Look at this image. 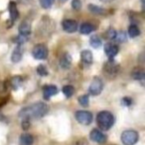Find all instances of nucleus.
<instances>
[{"mask_svg": "<svg viewBox=\"0 0 145 145\" xmlns=\"http://www.w3.org/2000/svg\"><path fill=\"white\" fill-rule=\"evenodd\" d=\"M104 50L106 54V56L109 57L110 60H114L115 56L119 52V48L116 44L112 43H107L105 44Z\"/></svg>", "mask_w": 145, "mask_h": 145, "instance_id": "obj_9", "label": "nucleus"}, {"mask_svg": "<svg viewBox=\"0 0 145 145\" xmlns=\"http://www.w3.org/2000/svg\"><path fill=\"white\" fill-rule=\"evenodd\" d=\"M34 142V138L31 134L23 133L20 137V145H32Z\"/></svg>", "mask_w": 145, "mask_h": 145, "instance_id": "obj_18", "label": "nucleus"}, {"mask_svg": "<svg viewBox=\"0 0 145 145\" xmlns=\"http://www.w3.org/2000/svg\"><path fill=\"white\" fill-rule=\"evenodd\" d=\"M32 56L35 59L44 60L48 56V50L43 44H38L34 46L32 50Z\"/></svg>", "mask_w": 145, "mask_h": 145, "instance_id": "obj_5", "label": "nucleus"}, {"mask_svg": "<svg viewBox=\"0 0 145 145\" xmlns=\"http://www.w3.org/2000/svg\"><path fill=\"white\" fill-rule=\"evenodd\" d=\"M75 118L80 124L84 125V126H88L93 121L92 113L89 111H85V110L76 111L75 114Z\"/></svg>", "mask_w": 145, "mask_h": 145, "instance_id": "obj_4", "label": "nucleus"}, {"mask_svg": "<svg viewBox=\"0 0 145 145\" xmlns=\"http://www.w3.org/2000/svg\"><path fill=\"white\" fill-rule=\"evenodd\" d=\"M37 72L40 76H47L48 74V72L46 67L43 66L42 64L38 65V67L37 68Z\"/></svg>", "mask_w": 145, "mask_h": 145, "instance_id": "obj_27", "label": "nucleus"}, {"mask_svg": "<svg viewBox=\"0 0 145 145\" xmlns=\"http://www.w3.org/2000/svg\"><path fill=\"white\" fill-rule=\"evenodd\" d=\"M128 34L131 38H136L140 34V29L139 27L135 25V24H132L129 28H128Z\"/></svg>", "mask_w": 145, "mask_h": 145, "instance_id": "obj_21", "label": "nucleus"}, {"mask_svg": "<svg viewBox=\"0 0 145 145\" xmlns=\"http://www.w3.org/2000/svg\"><path fill=\"white\" fill-rule=\"evenodd\" d=\"M23 82V79L20 76H14L10 80V85L14 90L18 89Z\"/></svg>", "mask_w": 145, "mask_h": 145, "instance_id": "obj_20", "label": "nucleus"}, {"mask_svg": "<svg viewBox=\"0 0 145 145\" xmlns=\"http://www.w3.org/2000/svg\"><path fill=\"white\" fill-rule=\"evenodd\" d=\"M103 88H104V84L102 79L99 77H95L89 85L88 91L92 96H98L102 92Z\"/></svg>", "mask_w": 145, "mask_h": 145, "instance_id": "obj_6", "label": "nucleus"}, {"mask_svg": "<svg viewBox=\"0 0 145 145\" xmlns=\"http://www.w3.org/2000/svg\"><path fill=\"white\" fill-rule=\"evenodd\" d=\"M8 12H9V15H10V20H11V22H14L18 18H19V10L17 9V5L14 2L11 1L9 2L8 3Z\"/></svg>", "mask_w": 145, "mask_h": 145, "instance_id": "obj_12", "label": "nucleus"}, {"mask_svg": "<svg viewBox=\"0 0 145 145\" xmlns=\"http://www.w3.org/2000/svg\"><path fill=\"white\" fill-rule=\"evenodd\" d=\"M81 59H82V62L85 63V64H88V65L92 64L93 60V56L92 51H90L88 50H82V53H81Z\"/></svg>", "mask_w": 145, "mask_h": 145, "instance_id": "obj_17", "label": "nucleus"}, {"mask_svg": "<svg viewBox=\"0 0 145 145\" xmlns=\"http://www.w3.org/2000/svg\"><path fill=\"white\" fill-rule=\"evenodd\" d=\"M121 139L124 145H134L138 143L139 135L134 130H127L122 132Z\"/></svg>", "mask_w": 145, "mask_h": 145, "instance_id": "obj_3", "label": "nucleus"}, {"mask_svg": "<svg viewBox=\"0 0 145 145\" xmlns=\"http://www.w3.org/2000/svg\"><path fill=\"white\" fill-rule=\"evenodd\" d=\"M31 126V123H30V121L29 120H25V119H23L22 120V122H21V127L23 130H27L29 129Z\"/></svg>", "mask_w": 145, "mask_h": 145, "instance_id": "obj_33", "label": "nucleus"}, {"mask_svg": "<svg viewBox=\"0 0 145 145\" xmlns=\"http://www.w3.org/2000/svg\"><path fill=\"white\" fill-rule=\"evenodd\" d=\"M116 42L118 43H124L127 41V34L124 31H120V32H116V38L115 39Z\"/></svg>", "mask_w": 145, "mask_h": 145, "instance_id": "obj_25", "label": "nucleus"}, {"mask_svg": "<svg viewBox=\"0 0 145 145\" xmlns=\"http://www.w3.org/2000/svg\"><path fill=\"white\" fill-rule=\"evenodd\" d=\"M142 2V8H143V10H144V3H145V0H141Z\"/></svg>", "mask_w": 145, "mask_h": 145, "instance_id": "obj_34", "label": "nucleus"}, {"mask_svg": "<svg viewBox=\"0 0 145 145\" xmlns=\"http://www.w3.org/2000/svg\"><path fill=\"white\" fill-rule=\"evenodd\" d=\"M90 44L93 48L97 49V48H99L102 45V41H101L100 38L98 35H93L90 38Z\"/></svg>", "mask_w": 145, "mask_h": 145, "instance_id": "obj_23", "label": "nucleus"}, {"mask_svg": "<svg viewBox=\"0 0 145 145\" xmlns=\"http://www.w3.org/2000/svg\"><path fill=\"white\" fill-rule=\"evenodd\" d=\"M105 35H106V38H107L108 39H110V40H113V39H115V38H116V31L114 28H109V29L107 30V32H106Z\"/></svg>", "mask_w": 145, "mask_h": 145, "instance_id": "obj_29", "label": "nucleus"}, {"mask_svg": "<svg viewBox=\"0 0 145 145\" xmlns=\"http://www.w3.org/2000/svg\"><path fill=\"white\" fill-rule=\"evenodd\" d=\"M55 0H40V4L43 9H49L52 7Z\"/></svg>", "mask_w": 145, "mask_h": 145, "instance_id": "obj_28", "label": "nucleus"}, {"mask_svg": "<svg viewBox=\"0 0 145 145\" xmlns=\"http://www.w3.org/2000/svg\"><path fill=\"white\" fill-rule=\"evenodd\" d=\"M101 2H104V3H110V2H112V1H114V0H100Z\"/></svg>", "mask_w": 145, "mask_h": 145, "instance_id": "obj_35", "label": "nucleus"}, {"mask_svg": "<svg viewBox=\"0 0 145 145\" xmlns=\"http://www.w3.org/2000/svg\"><path fill=\"white\" fill-rule=\"evenodd\" d=\"M48 112V106L42 102L25 107L19 112V117L25 120H38L45 116Z\"/></svg>", "mask_w": 145, "mask_h": 145, "instance_id": "obj_1", "label": "nucleus"}, {"mask_svg": "<svg viewBox=\"0 0 145 145\" xmlns=\"http://www.w3.org/2000/svg\"><path fill=\"white\" fill-rule=\"evenodd\" d=\"M42 91H43V98L45 100H49L53 96L56 95L59 91L57 86L54 85H48L42 88Z\"/></svg>", "mask_w": 145, "mask_h": 145, "instance_id": "obj_11", "label": "nucleus"}, {"mask_svg": "<svg viewBox=\"0 0 145 145\" xmlns=\"http://www.w3.org/2000/svg\"><path fill=\"white\" fill-rule=\"evenodd\" d=\"M62 28L64 31L69 33H72L77 31L78 23L71 19H65L62 21Z\"/></svg>", "mask_w": 145, "mask_h": 145, "instance_id": "obj_8", "label": "nucleus"}, {"mask_svg": "<svg viewBox=\"0 0 145 145\" xmlns=\"http://www.w3.org/2000/svg\"><path fill=\"white\" fill-rule=\"evenodd\" d=\"M96 30V26L89 22H84L80 26V32L82 34H89Z\"/></svg>", "mask_w": 145, "mask_h": 145, "instance_id": "obj_16", "label": "nucleus"}, {"mask_svg": "<svg viewBox=\"0 0 145 145\" xmlns=\"http://www.w3.org/2000/svg\"><path fill=\"white\" fill-rule=\"evenodd\" d=\"M121 103H122V105H123V106L129 107L130 105H132V103H133V100H132L130 97H124V98L121 100Z\"/></svg>", "mask_w": 145, "mask_h": 145, "instance_id": "obj_32", "label": "nucleus"}, {"mask_svg": "<svg viewBox=\"0 0 145 145\" xmlns=\"http://www.w3.org/2000/svg\"><path fill=\"white\" fill-rule=\"evenodd\" d=\"M28 39V37H25V36H22V35H19L15 38L14 39V42L18 44H23L24 43H25Z\"/></svg>", "mask_w": 145, "mask_h": 145, "instance_id": "obj_30", "label": "nucleus"}, {"mask_svg": "<svg viewBox=\"0 0 145 145\" xmlns=\"http://www.w3.org/2000/svg\"><path fill=\"white\" fill-rule=\"evenodd\" d=\"M72 63V58L70 54L65 53L59 59V65L63 69H69Z\"/></svg>", "mask_w": 145, "mask_h": 145, "instance_id": "obj_14", "label": "nucleus"}, {"mask_svg": "<svg viewBox=\"0 0 145 145\" xmlns=\"http://www.w3.org/2000/svg\"><path fill=\"white\" fill-rule=\"evenodd\" d=\"M89 138L93 142H95L97 144H105L107 141V137L106 135H105L102 132H100L98 129H93L90 134H89Z\"/></svg>", "mask_w": 145, "mask_h": 145, "instance_id": "obj_7", "label": "nucleus"}, {"mask_svg": "<svg viewBox=\"0 0 145 145\" xmlns=\"http://www.w3.org/2000/svg\"><path fill=\"white\" fill-rule=\"evenodd\" d=\"M62 91L64 93V95L67 97V98H70L73 96V94L75 93V89L72 85H65L63 88H62Z\"/></svg>", "mask_w": 145, "mask_h": 145, "instance_id": "obj_24", "label": "nucleus"}, {"mask_svg": "<svg viewBox=\"0 0 145 145\" xmlns=\"http://www.w3.org/2000/svg\"><path fill=\"white\" fill-rule=\"evenodd\" d=\"M71 6L76 10L81 9V8H82V2H81V0H72Z\"/></svg>", "mask_w": 145, "mask_h": 145, "instance_id": "obj_31", "label": "nucleus"}, {"mask_svg": "<svg viewBox=\"0 0 145 145\" xmlns=\"http://www.w3.org/2000/svg\"><path fill=\"white\" fill-rule=\"evenodd\" d=\"M19 32H20V35L28 37L31 32V23L28 21H23L19 26Z\"/></svg>", "mask_w": 145, "mask_h": 145, "instance_id": "obj_13", "label": "nucleus"}, {"mask_svg": "<svg viewBox=\"0 0 145 145\" xmlns=\"http://www.w3.org/2000/svg\"><path fill=\"white\" fill-rule=\"evenodd\" d=\"M78 102L82 107H88L89 105V97L88 95H82L78 97Z\"/></svg>", "mask_w": 145, "mask_h": 145, "instance_id": "obj_26", "label": "nucleus"}, {"mask_svg": "<svg viewBox=\"0 0 145 145\" xmlns=\"http://www.w3.org/2000/svg\"><path fill=\"white\" fill-rule=\"evenodd\" d=\"M115 123L114 115L109 111H101L97 115V124L103 131L110 130Z\"/></svg>", "mask_w": 145, "mask_h": 145, "instance_id": "obj_2", "label": "nucleus"}, {"mask_svg": "<svg viewBox=\"0 0 145 145\" xmlns=\"http://www.w3.org/2000/svg\"><path fill=\"white\" fill-rule=\"evenodd\" d=\"M23 56V49L20 44H18L17 47L14 48V50L12 52L11 55V61L14 63H17L21 61Z\"/></svg>", "mask_w": 145, "mask_h": 145, "instance_id": "obj_15", "label": "nucleus"}, {"mask_svg": "<svg viewBox=\"0 0 145 145\" xmlns=\"http://www.w3.org/2000/svg\"><path fill=\"white\" fill-rule=\"evenodd\" d=\"M88 10L90 12H92L93 14H94V15H104L106 13V10L104 8H102L100 6H98V5H95V4H93V3L88 4Z\"/></svg>", "mask_w": 145, "mask_h": 145, "instance_id": "obj_19", "label": "nucleus"}, {"mask_svg": "<svg viewBox=\"0 0 145 145\" xmlns=\"http://www.w3.org/2000/svg\"><path fill=\"white\" fill-rule=\"evenodd\" d=\"M132 75H133V78L134 79H136V80H139V81H142V82L144 81L145 73L144 70H141V69L135 70V71L133 72Z\"/></svg>", "mask_w": 145, "mask_h": 145, "instance_id": "obj_22", "label": "nucleus"}, {"mask_svg": "<svg viewBox=\"0 0 145 145\" xmlns=\"http://www.w3.org/2000/svg\"><path fill=\"white\" fill-rule=\"evenodd\" d=\"M105 71L106 72V73L108 75H116V73L119 71V67L118 65L115 62L114 60H109V62H107L104 67Z\"/></svg>", "mask_w": 145, "mask_h": 145, "instance_id": "obj_10", "label": "nucleus"}, {"mask_svg": "<svg viewBox=\"0 0 145 145\" xmlns=\"http://www.w3.org/2000/svg\"><path fill=\"white\" fill-rule=\"evenodd\" d=\"M60 1H63V2H65V1H67V0H60Z\"/></svg>", "mask_w": 145, "mask_h": 145, "instance_id": "obj_36", "label": "nucleus"}]
</instances>
